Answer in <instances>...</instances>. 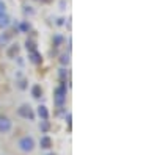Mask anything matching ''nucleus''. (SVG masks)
<instances>
[{
    "mask_svg": "<svg viewBox=\"0 0 157 155\" xmlns=\"http://www.w3.org/2000/svg\"><path fill=\"white\" fill-rule=\"evenodd\" d=\"M13 127V122L6 116H0V133H8Z\"/></svg>",
    "mask_w": 157,
    "mask_h": 155,
    "instance_id": "obj_4",
    "label": "nucleus"
},
{
    "mask_svg": "<svg viewBox=\"0 0 157 155\" xmlns=\"http://www.w3.org/2000/svg\"><path fill=\"white\" fill-rule=\"evenodd\" d=\"M38 116H39L43 121H47V119H49V110H47L46 105H39V107H38Z\"/></svg>",
    "mask_w": 157,
    "mask_h": 155,
    "instance_id": "obj_6",
    "label": "nucleus"
},
{
    "mask_svg": "<svg viewBox=\"0 0 157 155\" xmlns=\"http://www.w3.org/2000/svg\"><path fill=\"white\" fill-rule=\"evenodd\" d=\"M58 75H60V79H61V80H64V79L68 77V71L63 68V69H60V74H58Z\"/></svg>",
    "mask_w": 157,
    "mask_h": 155,
    "instance_id": "obj_16",
    "label": "nucleus"
},
{
    "mask_svg": "<svg viewBox=\"0 0 157 155\" xmlns=\"http://www.w3.org/2000/svg\"><path fill=\"white\" fill-rule=\"evenodd\" d=\"M66 119H68V125L71 127V113H68V118Z\"/></svg>",
    "mask_w": 157,
    "mask_h": 155,
    "instance_id": "obj_20",
    "label": "nucleus"
},
{
    "mask_svg": "<svg viewBox=\"0 0 157 155\" xmlns=\"http://www.w3.org/2000/svg\"><path fill=\"white\" fill-rule=\"evenodd\" d=\"M39 146H41V149H50L52 147V138L44 135L41 136V139H39Z\"/></svg>",
    "mask_w": 157,
    "mask_h": 155,
    "instance_id": "obj_5",
    "label": "nucleus"
},
{
    "mask_svg": "<svg viewBox=\"0 0 157 155\" xmlns=\"http://www.w3.org/2000/svg\"><path fill=\"white\" fill-rule=\"evenodd\" d=\"M17 114L21 116V118H24V119H30V121L35 118L33 110H32V107L29 105V103H24V105H21V107L17 108Z\"/></svg>",
    "mask_w": 157,
    "mask_h": 155,
    "instance_id": "obj_3",
    "label": "nucleus"
},
{
    "mask_svg": "<svg viewBox=\"0 0 157 155\" xmlns=\"http://www.w3.org/2000/svg\"><path fill=\"white\" fill-rule=\"evenodd\" d=\"M25 49H27L29 52L36 50V42H35L33 39H27V41H25Z\"/></svg>",
    "mask_w": 157,
    "mask_h": 155,
    "instance_id": "obj_12",
    "label": "nucleus"
},
{
    "mask_svg": "<svg viewBox=\"0 0 157 155\" xmlns=\"http://www.w3.org/2000/svg\"><path fill=\"white\" fill-rule=\"evenodd\" d=\"M19 30H21L22 33H29V31H30V24H29V22H22V24L19 25Z\"/></svg>",
    "mask_w": 157,
    "mask_h": 155,
    "instance_id": "obj_13",
    "label": "nucleus"
},
{
    "mask_svg": "<svg viewBox=\"0 0 157 155\" xmlns=\"http://www.w3.org/2000/svg\"><path fill=\"white\" fill-rule=\"evenodd\" d=\"M47 155H55V153H47Z\"/></svg>",
    "mask_w": 157,
    "mask_h": 155,
    "instance_id": "obj_21",
    "label": "nucleus"
},
{
    "mask_svg": "<svg viewBox=\"0 0 157 155\" xmlns=\"http://www.w3.org/2000/svg\"><path fill=\"white\" fill-rule=\"evenodd\" d=\"M11 24V19H10V16L6 14V13H3V14H0V28H6L8 25Z\"/></svg>",
    "mask_w": 157,
    "mask_h": 155,
    "instance_id": "obj_8",
    "label": "nucleus"
},
{
    "mask_svg": "<svg viewBox=\"0 0 157 155\" xmlns=\"http://www.w3.org/2000/svg\"><path fill=\"white\" fill-rule=\"evenodd\" d=\"M3 13H6V6L2 0H0V14H3Z\"/></svg>",
    "mask_w": 157,
    "mask_h": 155,
    "instance_id": "obj_18",
    "label": "nucleus"
},
{
    "mask_svg": "<svg viewBox=\"0 0 157 155\" xmlns=\"http://www.w3.org/2000/svg\"><path fill=\"white\" fill-rule=\"evenodd\" d=\"M60 63H61V66H68V64L71 63V55L69 54H63L60 57Z\"/></svg>",
    "mask_w": 157,
    "mask_h": 155,
    "instance_id": "obj_11",
    "label": "nucleus"
},
{
    "mask_svg": "<svg viewBox=\"0 0 157 155\" xmlns=\"http://www.w3.org/2000/svg\"><path fill=\"white\" fill-rule=\"evenodd\" d=\"M30 61L32 63H35V64H39V63H41L43 61V57H41V54H39V52L38 50H33V52H30Z\"/></svg>",
    "mask_w": 157,
    "mask_h": 155,
    "instance_id": "obj_7",
    "label": "nucleus"
},
{
    "mask_svg": "<svg viewBox=\"0 0 157 155\" xmlns=\"http://www.w3.org/2000/svg\"><path fill=\"white\" fill-rule=\"evenodd\" d=\"M32 96L35 97V99H39L43 96V89H41V86L39 85H35L33 88H32Z\"/></svg>",
    "mask_w": 157,
    "mask_h": 155,
    "instance_id": "obj_9",
    "label": "nucleus"
},
{
    "mask_svg": "<svg viewBox=\"0 0 157 155\" xmlns=\"http://www.w3.org/2000/svg\"><path fill=\"white\" fill-rule=\"evenodd\" d=\"M8 41H10V38H8L6 35H0V47L6 46V44H8Z\"/></svg>",
    "mask_w": 157,
    "mask_h": 155,
    "instance_id": "obj_14",
    "label": "nucleus"
},
{
    "mask_svg": "<svg viewBox=\"0 0 157 155\" xmlns=\"http://www.w3.org/2000/svg\"><path fill=\"white\" fill-rule=\"evenodd\" d=\"M19 88H22V89L25 88V80H21V82H19Z\"/></svg>",
    "mask_w": 157,
    "mask_h": 155,
    "instance_id": "obj_19",
    "label": "nucleus"
},
{
    "mask_svg": "<svg viewBox=\"0 0 157 155\" xmlns=\"http://www.w3.org/2000/svg\"><path fill=\"white\" fill-rule=\"evenodd\" d=\"M6 54H8V57H11V58H13V57H16V55L19 54V46H17V44H13V46L8 49Z\"/></svg>",
    "mask_w": 157,
    "mask_h": 155,
    "instance_id": "obj_10",
    "label": "nucleus"
},
{
    "mask_svg": "<svg viewBox=\"0 0 157 155\" xmlns=\"http://www.w3.org/2000/svg\"><path fill=\"white\" fill-rule=\"evenodd\" d=\"M17 147H19V150L29 153V152H32V150L35 149V139H33L32 136H24V138L19 139Z\"/></svg>",
    "mask_w": 157,
    "mask_h": 155,
    "instance_id": "obj_1",
    "label": "nucleus"
},
{
    "mask_svg": "<svg viewBox=\"0 0 157 155\" xmlns=\"http://www.w3.org/2000/svg\"><path fill=\"white\" fill-rule=\"evenodd\" d=\"M54 42H55V46H57V47H58V46H60V44H61V42H63V38H61V36H60V35H57V36H55V38H54Z\"/></svg>",
    "mask_w": 157,
    "mask_h": 155,
    "instance_id": "obj_17",
    "label": "nucleus"
},
{
    "mask_svg": "<svg viewBox=\"0 0 157 155\" xmlns=\"http://www.w3.org/2000/svg\"><path fill=\"white\" fill-rule=\"evenodd\" d=\"M54 100H55V105L58 107H63L66 103V85H61L58 88H55V96H54Z\"/></svg>",
    "mask_w": 157,
    "mask_h": 155,
    "instance_id": "obj_2",
    "label": "nucleus"
},
{
    "mask_svg": "<svg viewBox=\"0 0 157 155\" xmlns=\"http://www.w3.org/2000/svg\"><path fill=\"white\" fill-rule=\"evenodd\" d=\"M39 128H41L43 132H47V130H49V122H47V121H41V124H39Z\"/></svg>",
    "mask_w": 157,
    "mask_h": 155,
    "instance_id": "obj_15",
    "label": "nucleus"
}]
</instances>
